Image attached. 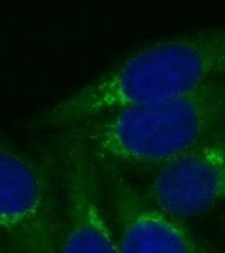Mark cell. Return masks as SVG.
Segmentation results:
<instances>
[{
    "instance_id": "2",
    "label": "cell",
    "mask_w": 225,
    "mask_h": 253,
    "mask_svg": "<svg viewBox=\"0 0 225 253\" xmlns=\"http://www.w3.org/2000/svg\"><path fill=\"white\" fill-rule=\"evenodd\" d=\"M225 126V79L181 98L125 107L71 129L95 157L121 166H158Z\"/></svg>"
},
{
    "instance_id": "1",
    "label": "cell",
    "mask_w": 225,
    "mask_h": 253,
    "mask_svg": "<svg viewBox=\"0 0 225 253\" xmlns=\"http://www.w3.org/2000/svg\"><path fill=\"white\" fill-rule=\"evenodd\" d=\"M225 79V25L170 36L138 47L36 119L55 132L125 107L188 95Z\"/></svg>"
},
{
    "instance_id": "3",
    "label": "cell",
    "mask_w": 225,
    "mask_h": 253,
    "mask_svg": "<svg viewBox=\"0 0 225 253\" xmlns=\"http://www.w3.org/2000/svg\"><path fill=\"white\" fill-rule=\"evenodd\" d=\"M59 223L58 183L46 156L0 137V239L11 253H57Z\"/></svg>"
},
{
    "instance_id": "4",
    "label": "cell",
    "mask_w": 225,
    "mask_h": 253,
    "mask_svg": "<svg viewBox=\"0 0 225 253\" xmlns=\"http://www.w3.org/2000/svg\"><path fill=\"white\" fill-rule=\"evenodd\" d=\"M36 146L54 170L61 202L57 253H118L99 165L71 129L47 132Z\"/></svg>"
},
{
    "instance_id": "6",
    "label": "cell",
    "mask_w": 225,
    "mask_h": 253,
    "mask_svg": "<svg viewBox=\"0 0 225 253\" xmlns=\"http://www.w3.org/2000/svg\"><path fill=\"white\" fill-rule=\"evenodd\" d=\"M146 198L179 220L200 216L225 203V126L196 148L158 166Z\"/></svg>"
},
{
    "instance_id": "7",
    "label": "cell",
    "mask_w": 225,
    "mask_h": 253,
    "mask_svg": "<svg viewBox=\"0 0 225 253\" xmlns=\"http://www.w3.org/2000/svg\"><path fill=\"white\" fill-rule=\"evenodd\" d=\"M201 253H216V252L213 251V248L211 247V245L207 244V243H204V241H203V252Z\"/></svg>"
},
{
    "instance_id": "5",
    "label": "cell",
    "mask_w": 225,
    "mask_h": 253,
    "mask_svg": "<svg viewBox=\"0 0 225 253\" xmlns=\"http://www.w3.org/2000/svg\"><path fill=\"white\" fill-rule=\"evenodd\" d=\"M118 253H201L203 241L183 220L151 203L113 162L96 157Z\"/></svg>"
},
{
    "instance_id": "8",
    "label": "cell",
    "mask_w": 225,
    "mask_h": 253,
    "mask_svg": "<svg viewBox=\"0 0 225 253\" xmlns=\"http://www.w3.org/2000/svg\"><path fill=\"white\" fill-rule=\"evenodd\" d=\"M0 253H11L9 252V249L7 248V245L4 244V241L0 239Z\"/></svg>"
}]
</instances>
